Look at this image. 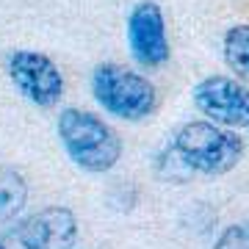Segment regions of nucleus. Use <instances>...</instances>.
Returning <instances> with one entry per match:
<instances>
[{"label":"nucleus","mask_w":249,"mask_h":249,"mask_svg":"<svg viewBox=\"0 0 249 249\" xmlns=\"http://www.w3.org/2000/svg\"><path fill=\"white\" fill-rule=\"evenodd\" d=\"M58 139L75 166L86 172H108L122 158V139L111 124L83 108H64L58 114Z\"/></svg>","instance_id":"nucleus-1"},{"label":"nucleus","mask_w":249,"mask_h":249,"mask_svg":"<svg viewBox=\"0 0 249 249\" xmlns=\"http://www.w3.org/2000/svg\"><path fill=\"white\" fill-rule=\"evenodd\" d=\"M172 155L196 175H227L244 158V139L216 122H188L183 124L175 142Z\"/></svg>","instance_id":"nucleus-2"},{"label":"nucleus","mask_w":249,"mask_h":249,"mask_svg":"<svg viewBox=\"0 0 249 249\" xmlns=\"http://www.w3.org/2000/svg\"><path fill=\"white\" fill-rule=\"evenodd\" d=\"M91 94L111 116L124 122H142L158 106V91L142 72L124 64H97L91 72Z\"/></svg>","instance_id":"nucleus-3"},{"label":"nucleus","mask_w":249,"mask_h":249,"mask_svg":"<svg viewBox=\"0 0 249 249\" xmlns=\"http://www.w3.org/2000/svg\"><path fill=\"white\" fill-rule=\"evenodd\" d=\"M9 78L17 91L34 106L50 108L64 94V75L53 58L36 50H14L9 55Z\"/></svg>","instance_id":"nucleus-4"},{"label":"nucleus","mask_w":249,"mask_h":249,"mask_svg":"<svg viewBox=\"0 0 249 249\" xmlns=\"http://www.w3.org/2000/svg\"><path fill=\"white\" fill-rule=\"evenodd\" d=\"M194 106L211 122L249 127V86L227 75H211L194 86Z\"/></svg>","instance_id":"nucleus-5"},{"label":"nucleus","mask_w":249,"mask_h":249,"mask_svg":"<svg viewBox=\"0 0 249 249\" xmlns=\"http://www.w3.org/2000/svg\"><path fill=\"white\" fill-rule=\"evenodd\" d=\"M127 42L130 53L142 67H160L169 58V36H166V19L158 3L142 0L136 3L127 17Z\"/></svg>","instance_id":"nucleus-6"},{"label":"nucleus","mask_w":249,"mask_h":249,"mask_svg":"<svg viewBox=\"0 0 249 249\" xmlns=\"http://www.w3.org/2000/svg\"><path fill=\"white\" fill-rule=\"evenodd\" d=\"M17 241L22 249H72L78 241V219L61 205L42 208L19 224Z\"/></svg>","instance_id":"nucleus-7"},{"label":"nucleus","mask_w":249,"mask_h":249,"mask_svg":"<svg viewBox=\"0 0 249 249\" xmlns=\"http://www.w3.org/2000/svg\"><path fill=\"white\" fill-rule=\"evenodd\" d=\"M224 61L244 83H249V25H232L224 34Z\"/></svg>","instance_id":"nucleus-8"},{"label":"nucleus","mask_w":249,"mask_h":249,"mask_svg":"<svg viewBox=\"0 0 249 249\" xmlns=\"http://www.w3.org/2000/svg\"><path fill=\"white\" fill-rule=\"evenodd\" d=\"M28 188L25 180L19 178L17 172L3 169L0 172V219H11L25 208Z\"/></svg>","instance_id":"nucleus-9"},{"label":"nucleus","mask_w":249,"mask_h":249,"mask_svg":"<svg viewBox=\"0 0 249 249\" xmlns=\"http://www.w3.org/2000/svg\"><path fill=\"white\" fill-rule=\"evenodd\" d=\"M213 249H249V219L227 227L213 244Z\"/></svg>","instance_id":"nucleus-10"},{"label":"nucleus","mask_w":249,"mask_h":249,"mask_svg":"<svg viewBox=\"0 0 249 249\" xmlns=\"http://www.w3.org/2000/svg\"><path fill=\"white\" fill-rule=\"evenodd\" d=\"M0 249H3V247H0Z\"/></svg>","instance_id":"nucleus-11"}]
</instances>
